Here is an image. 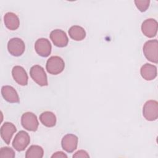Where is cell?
Instances as JSON below:
<instances>
[{
  "label": "cell",
  "instance_id": "ac0fdd59",
  "mask_svg": "<svg viewBox=\"0 0 158 158\" xmlns=\"http://www.w3.org/2000/svg\"><path fill=\"white\" fill-rule=\"evenodd\" d=\"M69 35L73 40L81 41L86 36V31L83 27L78 25H73L69 28Z\"/></svg>",
  "mask_w": 158,
  "mask_h": 158
},
{
  "label": "cell",
  "instance_id": "d6986e66",
  "mask_svg": "<svg viewBox=\"0 0 158 158\" xmlns=\"http://www.w3.org/2000/svg\"><path fill=\"white\" fill-rule=\"evenodd\" d=\"M43 155V149L38 145L30 146L25 152L26 158H42Z\"/></svg>",
  "mask_w": 158,
  "mask_h": 158
},
{
  "label": "cell",
  "instance_id": "2e32d148",
  "mask_svg": "<svg viewBox=\"0 0 158 158\" xmlns=\"http://www.w3.org/2000/svg\"><path fill=\"white\" fill-rule=\"evenodd\" d=\"M5 26L10 30H15L19 27L20 20L18 16L11 12H7L4 16Z\"/></svg>",
  "mask_w": 158,
  "mask_h": 158
},
{
  "label": "cell",
  "instance_id": "52a82bcc",
  "mask_svg": "<svg viewBox=\"0 0 158 158\" xmlns=\"http://www.w3.org/2000/svg\"><path fill=\"white\" fill-rule=\"evenodd\" d=\"M25 46L23 41L19 38H11L7 43V50L13 56H20L25 51Z\"/></svg>",
  "mask_w": 158,
  "mask_h": 158
},
{
  "label": "cell",
  "instance_id": "7402d4cb",
  "mask_svg": "<svg viewBox=\"0 0 158 158\" xmlns=\"http://www.w3.org/2000/svg\"><path fill=\"white\" fill-rule=\"evenodd\" d=\"M73 158H80V157L88 158V157H89V156L86 151H85V150H79V151H77L73 155Z\"/></svg>",
  "mask_w": 158,
  "mask_h": 158
},
{
  "label": "cell",
  "instance_id": "ffe728a7",
  "mask_svg": "<svg viewBox=\"0 0 158 158\" xmlns=\"http://www.w3.org/2000/svg\"><path fill=\"white\" fill-rule=\"evenodd\" d=\"M15 156L14 151L10 147H2L0 149V158H14Z\"/></svg>",
  "mask_w": 158,
  "mask_h": 158
},
{
  "label": "cell",
  "instance_id": "e0dca14e",
  "mask_svg": "<svg viewBox=\"0 0 158 158\" xmlns=\"http://www.w3.org/2000/svg\"><path fill=\"white\" fill-rule=\"evenodd\" d=\"M40 120L45 127H52L56 125V117L53 112L45 111L40 114Z\"/></svg>",
  "mask_w": 158,
  "mask_h": 158
},
{
  "label": "cell",
  "instance_id": "30bf717a",
  "mask_svg": "<svg viewBox=\"0 0 158 158\" xmlns=\"http://www.w3.org/2000/svg\"><path fill=\"white\" fill-rule=\"evenodd\" d=\"M158 23L154 19H146L141 25V31L146 36L153 38L156 36L157 33Z\"/></svg>",
  "mask_w": 158,
  "mask_h": 158
},
{
  "label": "cell",
  "instance_id": "44dd1931",
  "mask_svg": "<svg viewBox=\"0 0 158 158\" xmlns=\"http://www.w3.org/2000/svg\"><path fill=\"white\" fill-rule=\"evenodd\" d=\"M136 7L141 12H145L149 7L150 1L149 0H135L134 1Z\"/></svg>",
  "mask_w": 158,
  "mask_h": 158
},
{
  "label": "cell",
  "instance_id": "6da1fadb",
  "mask_svg": "<svg viewBox=\"0 0 158 158\" xmlns=\"http://www.w3.org/2000/svg\"><path fill=\"white\" fill-rule=\"evenodd\" d=\"M145 57L149 61L157 64L158 62V41L151 40L147 41L143 48Z\"/></svg>",
  "mask_w": 158,
  "mask_h": 158
},
{
  "label": "cell",
  "instance_id": "277c9868",
  "mask_svg": "<svg viewBox=\"0 0 158 158\" xmlns=\"http://www.w3.org/2000/svg\"><path fill=\"white\" fill-rule=\"evenodd\" d=\"M143 115L148 121H154L158 118V102L155 100H149L143 107Z\"/></svg>",
  "mask_w": 158,
  "mask_h": 158
},
{
  "label": "cell",
  "instance_id": "4fadbf2b",
  "mask_svg": "<svg viewBox=\"0 0 158 158\" xmlns=\"http://www.w3.org/2000/svg\"><path fill=\"white\" fill-rule=\"evenodd\" d=\"M16 131L17 128L12 123L4 122L2 124L1 127V136L7 144H10L11 138Z\"/></svg>",
  "mask_w": 158,
  "mask_h": 158
},
{
  "label": "cell",
  "instance_id": "3957f363",
  "mask_svg": "<svg viewBox=\"0 0 158 158\" xmlns=\"http://www.w3.org/2000/svg\"><path fill=\"white\" fill-rule=\"evenodd\" d=\"M30 75L33 80L41 86H48V78L44 69L39 65L32 66L30 70Z\"/></svg>",
  "mask_w": 158,
  "mask_h": 158
},
{
  "label": "cell",
  "instance_id": "7a4b0ae2",
  "mask_svg": "<svg viewBox=\"0 0 158 158\" xmlns=\"http://www.w3.org/2000/svg\"><path fill=\"white\" fill-rule=\"evenodd\" d=\"M65 67V62L64 60L59 56L50 57L46 64L47 72L52 75H57L61 73Z\"/></svg>",
  "mask_w": 158,
  "mask_h": 158
},
{
  "label": "cell",
  "instance_id": "603a6c76",
  "mask_svg": "<svg viewBox=\"0 0 158 158\" xmlns=\"http://www.w3.org/2000/svg\"><path fill=\"white\" fill-rule=\"evenodd\" d=\"M52 158H67V156L62 151H57L55 153H54L52 156H51Z\"/></svg>",
  "mask_w": 158,
  "mask_h": 158
},
{
  "label": "cell",
  "instance_id": "5bb4252c",
  "mask_svg": "<svg viewBox=\"0 0 158 158\" xmlns=\"http://www.w3.org/2000/svg\"><path fill=\"white\" fill-rule=\"evenodd\" d=\"M1 94L4 99L10 103H19L20 102L16 90L11 86H3L1 88Z\"/></svg>",
  "mask_w": 158,
  "mask_h": 158
},
{
  "label": "cell",
  "instance_id": "9a60e30c",
  "mask_svg": "<svg viewBox=\"0 0 158 158\" xmlns=\"http://www.w3.org/2000/svg\"><path fill=\"white\" fill-rule=\"evenodd\" d=\"M140 73L144 80L147 81L152 80L157 77V67L154 65L146 63L141 67Z\"/></svg>",
  "mask_w": 158,
  "mask_h": 158
},
{
  "label": "cell",
  "instance_id": "9c48e42d",
  "mask_svg": "<svg viewBox=\"0 0 158 158\" xmlns=\"http://www.w3.org/2000/svg\"><path fill=\"white\" fill-rule=\"evenodd\" d=\"M51 44L47 38H39L35 43V49L36 53L41 57L49 56L51 52Z\"/></svg>",
  "mask_w": 158,
  "mask_h": 158
},
{
  "label": "cell",
  "instance_id": "8fae6325",
  "mask_svg": "<svg viewBox=\"0 0 158 158\" xmlns=\"http://www.w3.org/2000/svg\"><path fill=\"white\" fill-rule=\"evenodd\" d=\"M78 138L73 134H67L62 139L61 146L62 149L69 152H73L77 148Z\"/></svg>",
  "mask_w": 158,
  "mask_h": 158
},
{
  "label": "cell",
  "instance_id": "7c38bea8",
  "mask_svg": "<svg viewBox=\"0 0 158 158\" xmlns=\"http://www.w3.org/2000/svg\"><path fill=\"white\" fill-rule=\"evenodd\" d=\"M12 75L14 80L20 85L25 86L28 83V75L25 69L19 65H15L12 68Z\"/></svg>",
  "mask_w": 158,
  "mask_h": 158
},
{
  "label": "cell",
  "instance_id": "ba28073f",
  "mask_svg": "<svg viewBox=\"0 0 158 158\" xmlns=\"http://www.w3.org/2000/svg\"><path fill=\"white\" fill-rule=\"evenodd\" d=\"M50 38L53 44L59 48L65 47L69 43V38L66 33L60 29L52 30L50 33Z\"/></svg>",
  "mask_w": 158,
  "mask_h": 158
},
{
  "label": "cell",
  "instance_id": "8992f818",
  "mask_svg": "<svg viewBox=\"0 0 158 158\" xmlns=\"http://www.w3.org/2000/svg\"><path fill=\"white\" fill-rule=\"evenodd\" d=\"M30 142V138L28 133L21 130L15 136L12 141L13 148L17 151L20 152L25 150Z\"/></svg>",
  "mask_w": 158,
  "mask_h": 158
},
{
  "label": "cell",
  "instance_id": "5b68a950",
  "mask_svg": "<svg viewBox=\"0 0 158 158\" xmlns=\"http://www.w3.org/2000/svg\"><path fill=\"white\" fill-rule=\"evenodd\" d=\"M21 124L25 130L30 131H36L38 129L39 122L35 114L27 112L22 115Z\"/></svg>",
  "mask_w": 158,
  "mask_h": 158
}]
</instances>
